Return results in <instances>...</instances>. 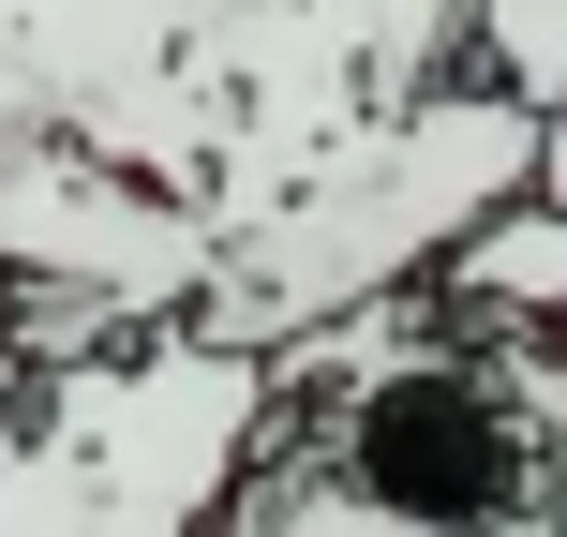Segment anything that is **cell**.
Returning <instances> with one entry per match:
<instances>
[{"instance_id": "obj_1", "label": "cell", "mask_w": 567, "mask_h": 537, "mask_svg": "<svg viewBox=\"0 0 567 537\" xmlns=\"http://www.w3.org/2000/svg\"><path fill=\"white\" fill-rule=\"evenodd\" d=\"M463 60V0H0V149H75L209 269Z\"/></svg>"}, {"instance_id": "obj_2", "label": "cell", "mask_w": 567, "mask_h": 537, "mask_svg": "<svg viewBox=\"0 0 567 537\" xmlns=\"http://www.w3.org/2000/svg\"><path fill=\"white\" fill-rule=\"evenodd\" d=\"M538 179H553V120H523V105H493V90L449 75L433 105H403L359 165H329L299 209H269V225L195 283L179 329H195L209 359H255L269 373V359H299L313 329H343V313L419 299L433 255H449L478 209L538 195Z\"/></svg>"}, {"instance_id": "obj_3", "label": "cell", "mask_w": 567, "mask_h": 537, "mask_svg": "<svg viewBox=\"0 0 567 537\" xmlns=\"http://www.w3.org/2000/svg\"><path fill=\"white\" fill-rule=\"evenodd\" d=\"M269 448V373L195 329L105 343L0 403V537H209Z\"/></svg>"}, {"instance_id": "obj_4", "label": "cell", "mask_w": 567, "mask_h": 537, "mask_svg": "<svg viewBox=\"0 0 567 537\" xmlns=\"http://www.w3.org/2000/svg\"><path fill=\"white\" fill-rule=\"evenodd\" d=\"M419 313H433V329H463V343H553V313H567V225H553V179H538V195H508V209H478V225L433 255Z\"/></svg>"}, {"instance_id": "obj_5", "label": "cell", "mask_w": 567, "mask_h": 537, "mask_svg": "<svg viewBox=\"0 0 567 537\" xmlns=\"http://www.w3.org/2000/svg\"><path fill=\"white\" fill-rule=\"evenodd\" d=\"M463 60H478L463 90L553 120V105H567V0H463Z\"/></svg>"}, {"instance_id": "obj_6", "label": "cell", "mask_w": 567, "mask_h": 537, "mask_svg": "<svg viewBox=\"0 0 567 537\" xmlns=\"http://www.w3.org/2000/svg\"><path fill=\"white\" fill-rule=\"evenodd\" d=\"M209 537H389V523H373V508H343V493H329V478H313V463L269 433V448H255V478L225 493V523H209Z\"/></svg>"}, {"instance_id": "obj_7", "label": "cell", "mask_w": 567, "mask_h": 537, "mask_svg": "<svg viewBox=\"0 0 567 537\" xmlns=\"http://www.w3.org/2000/svg\"><path fill=\"white\" fill-rule=\"evenodd\" d=\"M0 403H16V359H0Z\"/></svg>"}]
</instances>
